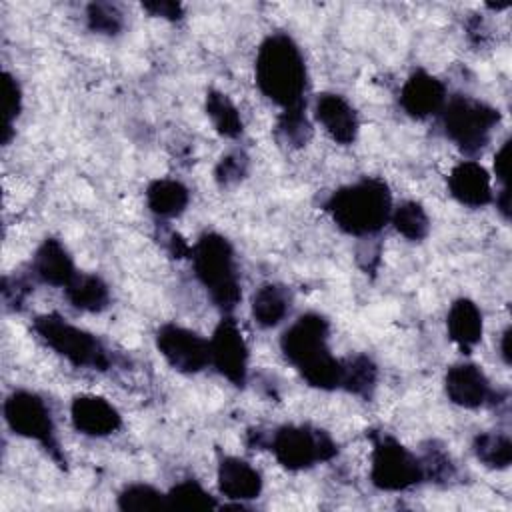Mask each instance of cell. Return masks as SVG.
Returning <instances> with one entry per match:
<instances>
[{
    "instance_id": "cell-20",
    "label": "cell",
    "mask_w": 512,
    "mask_h": 512,
    "mask_svg": "<svg viewBox=\"0 0 512 512\" xmlns=\"http://www.w3.org/2000/svg\"><path fill=\"white\" fill-rule=\"evenodd\" d=\"M190 202L188 188L172 178L152 180L146 188V204L158 218L180 216Z\"/></svg>"
},
{
    "instance_id": "cell-4",
    "label": "cell",
    "mask_w": 512,
    "mask_h": 512,
    "mask_svg": "<svg viewBox=\"0 0 512 512\" xmlns=\"http://www.w3.org/2000/svg\"><path fill=\"white\" fill-rule=\"evenodd\" d=\"M190 258L194 274L210 300L222 312L234 310L242 298V288L230 242L216 232H206L192 246Z\"/></svg>"
},
{
    "instance_id": "cell-1",
    "label": "cell",
    "mask_w": 512,
    "mask_h": 512,
    "mask_svg": "<svg viewBox=\"0 0 512 512\" xmlns=\"http://www.w3.org/2000/svg\"><path fill=\"white\" fill-rule=\"evenodd\" d=\"M328 334V320L316 312H306L280 338L286 360L310 386L320 390L340 388L342 382V360L330 354Z\"/></svg>"
},
{
    "instance_id": "cell-6",
    "label": "cell",
    "mask_w": 512,
    "mask_h": 512,
    "mask_svg": "<svg viewBox=\"0 0 512 512\" xmlns=\"http://www.w3.org/2000/svg\"><path fill=\"white\" fill-rule=\"evenodd\" d=\"M500 122V112L476 98L454 96L442 108V124L446 136L466 154L482 150Z\"/></svg>"
},
{
    "instance_id": "cell-14",
    "label": "cell",
    "mask_w": 512,
    "mask_h": 512,
    "mask_svg": "<svg viewBox=\"0 0 512 512\" xmlns=\"http://www.w3.org/2000/svg\"><path fill=\"white\" fill-rule=\"evenodd\" d=\"M446 396L462 408H480L494 398L490 382L480 366L462 362L448 368L444 378Z\"/></svg>"
},
{
    "instance_id": "cell-19",
    "label": "cell",
    "mask_w": 512,
    "mask_h": 512,
    "mask_svg": "<svg viewBox=\"0 0 512 512\" xmlns=\"http://www.w3.org/2000/svg\"><path fill=\"white\" fill-rule=\"evenodd\" d=\"M446 328L450 340L464 352L470 354L472 348L482 340V312L470 298H458L452 302L448 316H446Z\"/></svg>"
},
{
    "instance_id": "cell-30",
    "label": "cell",
    "mask_w": 512,
    "mask_h": 512,
    "mask_svg": "<svg viewBox=\"0 0 512 512\" xmlns=\"http://www.w3.org/2000/svg\"><path fill=\"white\" fill-rule=\"evenodd\" d=\"M276 130L280 134V138L292 146H302L306 144V140L310 138V124L306 120L304 114V106L298 108H288L282 110V114L278 116V124Z\"/></svg>"
},
{
    "instance_id": "cell-11",
    "label": "cell",
    "mask_w": 512,
    "mask_h": 512,
    "mask_svg": "<svg viewBox=\"0 0 512 512\" xmlns=\"http://www.w3.org/2000/svg\"><path fill=\"white\" fill-rule=\"evenodd\" d=\"M210 364L234 386H244L248 374V346L236 320L226 316L210 338Z\"/></svg>"
},
{
    "instance_id": "cell-17",
    "label": "cell",
    "mask_w": 512,
    "mask_h": 512,
    "mask_svg": "<svg viewBox=\"0 0 512 512\" xmlns=\"http://www.w3.org/2000/svg\"><path fill=\"white\" fill-rule=\"evenodd\" d=\"M32 274L44 284L66 288L78 272L64 244L56 238H46L32 258Z\"/></svg>"
},
{
    "instance_id": "cell-7",
    "label": "cell",
    "mask_w": 512,
    "mask_h": 512,
    "mask_svg": "<svg viewBox=\"0 0 512 512\" xmlns=\"http://www.w3.org/2000/svg\"><path fill=\"white\" fill-rule=\"evenodd\" d=\"M268 446L288 470H306L336 456L338 446L328 432L312 426H280L268 440Z\"/></svg>"
},
{
    "instance_id": "cell-21",
    "label": "cell",
    "mask_w": 512,
    "mask_h": 512,
    "mask_svg": "<svg viewBox=\"0 0 512 512\" xmlns=\"http://www.w3.org/2000/svg\"><path fill=\"white\" fill-rule=\"evenodd\" d=\"M252 318L262 328H272L280 324L290 312V294L284 286L264 284L252 296Z\"/></svg>"
},
{
    "instance_id": "cell-28",
    "label": "cell",
    "mask_w": 512,
    "mask_h": 512,
    "mask_svg": "<svg viewBox=\"0 0 512 512\" xmlns=\"http://www.w3.org/2000/svg\"><path fill=\"white\" fill-rule=\"evenodd\" d=\"M168 508L176 510H212L216 508V500L210 492H206L196 480H182L170 492H166Z\"/></svg>"
},
{
    "instance_id": "cell-9",
    "label": "cell",
    "mask_w": 512,
    "mask_h": 512,
    "mask_svg": "<svg viewBox=\"0 0 512 512\" xmlns=\"http://www.w3.org/2000/svg\"><path fill=\"white\" fill-rule=\"evenodd\" d=\"M4 420L14 434L40 442L52 458L62 462L52 412L36 392L14 390L4 400Z\"/></svg>"
},
{
    "instance_id": "cell-36",
    "label": "cell",
    "mask_w": 512,
    "mask_h": 512,
    "mask_svg": "<svg viewBox=\"0 0 512 512\" xmlns=\"http://www.w3.org/2000/svg\"><path fill=\"white\" fill-rule=\"evenodd\" d=\"M500 356L504 364H510V328H506L500 336Z\"/></svg>"
},
{
    "instance_id": "cell-33",
    "label": "cell",
    "mask_w": 512,
    "mask_h": 512,
    "mask_svg": "<svg viewBox=\"0 0 512 512\" xmlns=\"http://www.w3.org/2000/svg\"><path fill=\"white\" fill-rule=\"evenodd\" d=\"M142 8L146 12H150L152 16L158 18H166V20H178L182 18V4L178 2H170V0H156V2H144Z\"/></svg>"
},
{
    "instance_id": "cell-5",
    "label": "cell",
    "mask_w": 512,
    "mask_h": 512,
    "mask_svg": "<svg viewBox=\"0 0 512 512\" xmlns=\"http://www.w3.org/2000/svg\"><path fill=\"white\" fill-rule=\"evenodd\" d=\"M38 338L78 368L106 370L110 354L106 346L90 332L70 324L58 314H42L32 324Z\"/></svg>"
},
{
    "instance_id": "cell-2",
    "label": "cell",
    "mask_w": 512,
    "mask_h": 512,
    "mask_svg": "<svg viewBox=\"0 0 512 512\" xmlns=\"http://www.w3.org/2000/svg\"><path fill=\"white\" fill-rule=\"evenodd\" d=\"M308 74L298 44L282 32L270 34L256 54V84L282 110L304 106Z\"/></svg>"
},
{
    "instance_id": "cell-31",
    "label": "cell",
    "mask_w": 512,
    "mask_h": 512,
    "mask_svg": "<svg viewBox=\"0 0 512 512\" xmlns=\"http://www.w3.org/2000/svg\"><path fill=\"white\" fill-rule=\"evenodd\" d=\"M2 94H4V98H2V108H4L2 142L6 144L12 134V122H14V118H18V114L22 110V90L10 72L2 74Z\"/></svg>"
},
{
    "instance_id": "cell-23",
    "label": "cell",
    "mask_w": 512,
    "mask_h": 512,
    "mask_svg": "<svg viewBox=\"0 0 512 512\" xmlns=\"http://www.w3.org/2000/svg\"><path fill=\"white\" fill-rule=\"evenodd\" d=\"M376 378H378V368L368 356L358 354L354 358L342 360L340 388L348 390L350 394L368 398L376 388Z\"/></svg>"
},
{
    "instance_id": "cell-12",
    "label": "cell",
    "mask_w": 512,
    "mask_h": 512,
    "mask_svg": "<svg viewBox=\"0 0 512 512\" xmlns=\"http://www.w3.org/2000/svg\"><path fill=\"white\" fill-rule=\"evenodd\" d=\"M446 104V88L444 84L428 74L426 70H416L408 76L400 90V106L402 110L418 120L434 116L442 112Z\"/></svg>"
},
{
    "instance_id": "cell-29",
    "label": "cell",
    "mask_w": 512,
    "mask_h": 512,
    "mask_svg": "<svg viewBox=\"0 0 512 512\" xmlns=\"http://www.w3.org/2000/svg\"><path fill=\"white\" fill-rule=\"evenodd\" d=\"M86 22L92 32L114 36L122 30L124 18L116 4L110 2H92L86 8Z\"/></svg>"
},
{
    "instance_id": "cell-22",
    "label": "cell",
    "mask_w": 512,
    "mask_h": 512,
    "mask_svg": "<svg viewBox=\"0 0 512 512\" xmlns=\"http://www.w3.org/2000/svg\"><path fill=\"white\" fill-rule=\"evenodd\" d=\"M68 302L84 312H100L110 302V290L106 282L96 274H76V278L64 288Z\"/></svg>"
},
{
    "instance_id": "cell-32",
    "label": "cell",
    "mask_w": 512,
    "mask_h": 512,
    "mask_svg": "<svg viewBox=\"0 0 512 512\" xmlns=\"http://www.w3.org/2000/svg\"><path fill=\"white\" fill-rule=\"evenodd\" d=\"M248 164V156L242 150H232L218 160L214 168V178L220 186H232L248 174Z\"/></svg>"
},
{
    "instance_id": "cell-26",
    "label": "cell",
    "mask_w": 512,
    "mask_h": 512,
    "mask_svg": "<svg viewBox=\"0 0 512 512\" xmlns=\"http://www.w3.org/2000/svg\"><path fill=\"white\" fill-rule=\"evenodd\" d=\"M474 454L488 468H508L512 462V442L500 432H482L474 438Z\"/></svg>"
},
{
    "instance_id": "cell-3",
    "label": "cell",
    "mask_w": 512,
    "mask_h": 512,
    "mask_svg": "<svg viewBox=\"0 0 512 512\" xmlns=\"http://www.w3.org/2000/svg\"><path fill=\"white\" fill-rule=\"evenodd\" d=\"M324 206L342 232L362 238L380 232L390 220L392 194L384 180L362 178L332 192Z\"/></svg>"
},
{
    "instance_id": "cell-34",
    "label": "cell",
    "mask_w": 512,
    "mask_h": 512,
    "mask_svg": "<svg viewBox=\"0 0 512 512\" xmlns=\"http://www.w3.org/2000/svg\"><path fill=\"white\" fill-rule=\"evenodd\" d=\"M508 172H510V140H506L494 156V174L508 188Z\"/></svg>"
},
{
    "instance_id": "cell-10",
    "label": "cell",
    "mask_w": 512,
    "mask_h": 512,
    "mask_svg": "<svg viewBox=\"0 0 512 512\" xmlns=\"http://www.w3.org/2000/svg\"><path fill=\"white\" fill-rule=\"evenodd\" d=\"M156 348L174 370L184 374H196L210 364V340L172 322L158 328Z\"/></svg>"
},
{
    "instance_id": "cell-13",
    "label": "cell",
    "mask_w": 512,
    "mask_h": 512,
    "mask_svg": "<svg viewBox=\"0 0 512 512\" xmlns=\"http://www.w3.org/2000/svg\"><path fill=\"white\" fill-rule=\"evenodd\" d=\"M70 418L78 432L86 436H108L122 426L120 412L102 396L80 394L70 404Z\"/></svg>"
},
{
    "instance_id": "cell-8",
    "label": "cell",
    "mask_w": 512,
    "mask_h": 512,
    "mask_svg": "<svg viewBox=\"0 0 512 512\" xmlns=\"http://www.w3.org/2000/svg\"><path fill=\"white\" fill-rule=\"evenodd\" d=\"M370 462L372 484L386 492L406 490L426 478L422 460L416 458V454H412L396 438L386 434L374 438Z\"/></svg>"
},
{
    "instance_id": "cell-15",
    "label": "cell",
    "mask_w": 512,
    "mask_h": 512,
    "mask_svg": "<svg viewBox=\"0 0 512 512\" xmlns=\"http://www.w3.org/2000/svg\"><path fill=\"white\" fill-rule=\"evenodd\" d=\"M448 190L460 204L470 208L486 206L494 198L488 170L474 160H462L452 168Z\"/></svg>"
},
{
    "instance_id": "cell-24",
    "label": "cell",
    "mask_w": 512,
    "mask_h": 512,
    "mask_svg": "<svg viewBox=\"0 0 512 512\" xmlns=\"http://www.w3.org/2000/svg\"><path fill=\"white\" fill-rule=\"evenodd\" d=\"M206 114L212 120L218 134L226 138H238L242 134L240 112L226 94L210 90L206 94Z\"/></svg>"
},
{
    "instance_id": "cell-27",
    "label": "cell",
    "mask_w": 512,
    "mask_h": 512,
    "mask_svg": "<svg viewBox=\"0 0 512 512\" xmlns=\"http://www.w3.org/2000/svg\"><path fill=\"white\" fill-rule=\"evenodd\" d=\"M118 508L126 512H144V510H164L168 508L166 492H160L158 488L150 484H128L118 494Z\"/></svg>"
},
{
    "instance_id": "cell-16",
    "label": "cell",
    "mask_w": 512,
    "mask_h": 512,
    "mask_svg": "<svg viewBox=\"0 0 512 512\" xmlns=\"http://www.w3.org/2000/svg\"><path fill=\"white\" fill-rule=\"evenodd\" d=\"M314 118L338 144H352L358 134V116L352 104L332 92H324L314 102Z\"/></svg>"
},
{
    "instance_id": "cell-25",
    "label": "cell",
    "mask_w": 512,
    "mask_h": 512,
    "mask_svg": "<svg viewBox=\"0 0 512 512\" xmlns=\"http://www.w3.org/2000/svg\"><path fill=\"white\" fill-rule=\"evenodd\" d=\"M390 220L396 228L398 234H402L408 240H424L428 236L430 230V218L426 214V210L414 202V200H406L400 206L392 208Z\"/></svg>"
},
{
    "instance_id": "cell-18",
    "label": "cell",
    "mask_w": 512,
    "mask_h": 512,
    "mask_svg": "<svg viewBox=\"0 0 512 512\" xmlns=\"http://www.w3.org/2000/svg\"><path fill=\"white\" fill-rule=\"evenodd\" d=\"M218 488L230 500H252L262 492V476L250 462L224 456L218 464Z\"/></svg>"
},
{
    "instance_id": "cell-35",
    "label": "cell",
    "mask_w": 512,
    "mask_h": 512,
    "mask_svg": "<svg viewBox=\"0 0 512 512\" xmlns=\"http://www.w3.org/2000/svg\"><path fill=\"white\" fill-rule=\"evenodd\" d=\"M496 208H498V212H500L506 220L510 218V192H508V188H502L500 194L496 196Z\"/></svg>"
}]
</instances>
